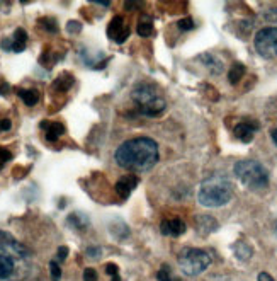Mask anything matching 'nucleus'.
I'll list each match as a JSON object with an SVG mask.
<instances>
[{
	"label": "nucleus",
	"instance_id": "f257e3e1",
	"mask_svg": "<svg viewBox=\"0 0 277 281\" xmlns=\"http://www.w3.org/2000/svg\"><path fill=\"white\" fill-rule=\"evenodd\" d=\"M160 158L155 140L138 136L121 143L114 153V160L119 167L133 172H145L155 166Z\"/></svg>",
	"mask_w": 277,
	"mask_h": 281
},
{
	"label": "nucleus",
	"instance_id": "f03ea898",
	"mask_svg": "<svg viewBox=\"0 0 277 281\" xmlns=\"http://www.w3.org/2000/svg\"><path fill=\"white\" fill-rule=\"evenodd\" d=\"M31 251L20 242L0 230V279H10L17 273L20 264L29 261Z\"/></svg>",
	"mask_w": 277,
	"mask_h": 281
},
{
	"label": "nucleus",
	"instance_id": "7ed1b4c3",
	"mask_svg": "<svg viewBox=\"0 0 277 281\" xmlns=\"http://www.w3.org/2000/svg\"><path fill=\"white\" fill-rule=\"evenodd\" d=\"M233 196V184L223 174H212L201 183L198 191V201L206 208L225 206Z\"/></svg>",
	"mask_w": 277,
	"mask_h": 281
},
{
	"label": "nucleus",
	"instance_id": "20e7f679",
	"mask_svg": "<svg viewBox=\"0 0 277 281\" xmlns=\"http://www.w3.org/2000/svg\"><path fill=\"white\" fill-rule=\"evenodd\" d=\"M131 99L135 101L138 109L145 116L157 118L165 111V99L160 94L158 87L150 82H140L133 87Z\"/></svg>",
	"mask_w": 277,
	"mask_h": 281
},
{
	"label": "nucleus",
	"instance_id": "39448f33",
	"mask_svg": "<svg viewBox=\"0 0 277 281\" xmlns=\"http://www.w3.org/2000/svg\"><path fill=\"white\" fill-rule=\"evenodd\" d=\"M238 181L252 191H260L269 186V171L257 160H240L233 167Z\"/></svg>",
	"mask_w": 277,
	"mask_h": 281
},
{
	"label": "nucleus",
	"instance_id": "423d86ee",
	"mask_svg": "<svg viewBox=\"0 0 277 281\" xmlns=\"http://www.w3.org/2000/svg\"><path fill=\"white\" fill-rule=\"evenodd\" d=\"M180 271L187 276H198L202 271H206L211 264L209 254L202 249H194V247H185L177 257Z\"/></svg>",
	"mask_w": 277,
	"mask_h": 281
},
{
	"label": "nucleus",
	"instance_id": "0eeeda50",
	"mask_svg": "<svg viewBox=\"0 0 277 281\" xmlns=\"http://www.w3.org/2000/svg\"><path fill=\"white\" fill-rule=\"evenodd\" d=\"M255 50L262 58H277V28H264L255 34Z\"/></svg>",
	"mask_w": 277,
	"mask_h": 281
},
{
	"label": "nucleus",
	"instance_id": "6e6552de",
	"mask_svg": "<svg viewBox=\"0 0 277 281\" xmlns=\"http://www.w3.org/2000/svg\"><path fill=\"white\" fill-rule=\"evenodd\" d=\"M108 36L111 41L114 43H124V41L130 38V26L126 24V21L121 17V15H116V17L111 21L108 26Z\"/></svg>",
	"mask_w": 277,
	"mask_h": 281
},
{
	"label": "nucleus",
	"instance_id": "1a4fd4ad",
	"mask_svg": "<svg viewBox=\"0 0 277 281\" xmlns=\"http://www.w3.org/2000/svg\"><path fill=\"white\" fill-rule=\"evenodd\" d=\"M26 45H28V33L24 29H15L12 38H5L2 41V50L5 51H14V53H20L26 50Z\"/></svg>",
	"mask_w": 277,
	"mask_h": 281
},
{
	"label": "nucleus",
	"instance_id": "9d476101",
	"mask_svg": "<svg viewBox=\"0 0 277 281\" xmlns=\"http://www.w3.org/2000/svg\"><path fill=\"white\" fill-rule=\"evenodd\" d=\"M259 130V123H255V121L248 119V121H242V123H238L235 126V130H233V133L235 136L243 143H250L253 140L255 136V131Z\"/></svg>",
	"mask_w": 277,
	"mask_h": 281
},
{
	"label": "nucleus",
	"instance_id": "9b49d317",
	"mask_svg": "<svg viewBox=\"0 0 277 281\" xmlns=\"http://www.w3.org/2000/svg\"><path fill=\"white\" fill-rule=\"evenodd\" d=\"M160 230H162L163 235L168 237H180L182 234H185L187 227H185V222L180 218H167L160 224Z\"/></svg>",
	"mask_w": 277,
	"mask_h": 281
},
{
	"label": "nucleus",
	"instance_id": "f8f14e48",
	"mask_svg": "<svg viewBox=\"0 0 277 281\" xmlns=\"http://www.w3.org/2000/svg\"><path fill=\"white\" fill-rule=\"evenodd\" d=\"M138 186V177L136 176H122L118 183H116V193L119 194V198L127 199L131 196V193Z\"/></svg>",
	"mask_w": 277,
	"mask_h": 281
},
{
	"label": "nucleus",
	"instance_id": "ddd939ff",
	"mask_svg": "<svg viewBox=\"0 0 277 281\" xmlns=\"http://www.w3.org/2000/svg\"><path fill=\"white\" fill-rule=\"evenodd\" d=\"M41 126L46 130L45 136L48 142H56L63 133H65V126L61 123H56V121H53V123H41Z\"/></svg>",
	"mask_w": 277,
	"mask_h": 281
},
{
	"label": "nucleus",
	"instance_id": "4468645a",
	"mask_svg": "<svg viewBox=\"0 0 277 281\" xmlns=\"http://www.w3.org/2000/svg\"><path fill=\"white\" fill-rule=\"evenodd\" d=\"M196 225H198V230H201L202 234H211L218 229V222L209 215H201L196 220Z\"/></svg>",
	"mask_w": 277,
	"mask_h": 281
},
{
	"label": "nucleus",
	"instance_id": "2eb2a0df",
	"mask_svg": "<svg viewBox=\"0 0 277 281\" xmlns=\"http://www.w3.org/2000/svg\"><path fill=\"white\" fill-rule=\"evenodd\" d=\"M73 81H75V78H73L72 73L63 72L55 78V82H53V89H55V91H60V92H67L68 89L73 86Z\"/></svg>",
	"mask_w": 277,
	"mask_h": 281
},
{
	"label": "nucleus",
	"instance_id": "dca6fc26",
	"mask_svg": "<svg viewBox=\"0 0 277 281\" xmlns=\"http://www.w3.org/2000/svg\"><path fill=\"white\" fill-rule=\"evenodd\" d=\"M136 31L141 38H148V36L153 34V19L150 17L148 14H143L140 21H138V26H136Z\"/></svg>",
	"mask_w": 277,
	"mask_h": 281
},
{
	"label": "nucleus",
	"instance_id": "f3484780",
	"mask_svg": "<svg viewBox=\"0 0 277 281\" xmlns=\"http://www.w3.org/2000/svg\"><path fill=\"white\" fill-rule=\"evenodd\" d=\"M67 224L70 225V227H73L75 230L83 232L89 227V218L85 215H82V213H72V215H68Z\"/></svg>",
	"mask_w": 277,
	"mask_h": 281
},
{
	"label": "nucleus",
	"instance_id": "a211bd4d",
	"mask_svg": "<svg viewBox=\"0 0 277 281\" xmlns=\"http://www.w3.org/2000/svg\"><path fill=\"white\" fill-rule=\"evenodd\" d=\"M17 94L26 106H36L39 103V92L36 89H19Z\"/></svg>",
	"mask_w": 277,
	"mask_h": 281
},
{
	"label": "nucleus",
	"instance_id": "6ab92c4d",
	"mask_svg": "<svg viewBox=\"0 0 277 281\" xmlns=\"http://www.w3.org/2000/svg\"><path fill=\"white\" fill-rule=\"evenodd\" d=\"M233 251H235V256L240 261H248L253 254L252 247H250L247 242H237L235 246H233Z\"/></svg>",
	"mask_w": 277,
	"mask_h": 281
},
{
	"label": "nucleus",
	"instance_id": "aec40b11",
	"mask_svg": "<svg viewBox=\"0 0 277 281\" xmlns=\"http://www.w3.org/2000/svg\"><path fill=\"white\" fill-rule=\"evenodd\" d=\"M243 75H245L243 63H233L230 72H228V81H230V84H233V86H237V84L243 78Z\"/></svg>",
	"mask_w": 277,
	"mask_h": 281
},
{
	"label": "nucleus",
	"instance_id": "412c9836",
	"mask_svg": "<svg viewBox=\"0 0 277 281\" xmlns=\"http://www.w3.org/2000/svg\"><path fill=\"white\" fill-rule=\"evenodd\" d=\"M199 60L204 63V67H207L212 73H221L223 72V63L212 55H202Z\"/></svg>",
	"mask_w": 277,
	"mask_h": 281
},
{
	"label": "nucleus",
	"instance_id": "4be33fe9",
	"mask_svg": "<svg viewBox=\"0 0 277 281\" xmlns=\"http://www.w3.org/2000/svg\"><path fill=\"white\" fill-rule=\"evenodd\" d=\"M39 24L42 26V29L48 31V33H51V34L58 33V24H56V21L53 19V17H41Z\"/></svg>",
	"mask_w": 277,
	"mask_h": 281
},
{
	"label": "nucleus",
	"instance_id": "5701e85b",
	"mask_svg": "<svg viewBox=\"0 0 277 281\" xmlns=\"http://www.w3.org/2000/svg\"><path fill=\"white\" fill-rule=\"evenodd\" d=\"M157 279L158 281H174L172 271H170V268L167 266V264H163V266L160 268V271L157 273Z\"/></svg>",
	"mask_w": 277,
	"mask_h": 281
},
{
	"label": "nucleus",
	"instance_id": "b1692460",
	"mask_svg": "<svg viewBox=\"0 0 277 281\" xmlns=\"http://www.w3.org/2000/svg\"><path fill=\"white\" fill-rule=\"evenodd\" d=\"M50 273H51L53 281H60V278H61V269H60V266H58L56 261H51L50 263Z\"/></svg>",
	"mask_w": 277,
	"mask_h": 281
},
{
	"label": "nucleus",
	"instance_id": "393cba45",
	"mask_svg": "<svg viewBox=\"0 0 277 281\" xmlns=\"http://www.w3.org/2000/svg\"><path fill=\"white\" fill-rule=\"evenodd\" d=\"M179 29L180 31H190V29H194V21L193 19H190V17H185V19H180L179 21Z\"/></svg>",
	"mask_w": 277,
	"mask_h": 281
},
{
	"label": "nucleus",
	"instance_id": "a878e982",
	"mask_svg": "<svg viewBox=\"0 0 277 281\" xmlns=\"http://www.w3.org/2000/svg\"><path fill=\"white\" fill-rule=\"evenodd\" d=\"M10 158H12V153H10L7 148L0 147V169H2L5 164H7Z\"/></svg>",
	"mask_w": 277,
	"mask_h": 281
},
{
	"label": "nucleus",
	"instance_id": "bb28decb",
	"mask_svg": "<svg viewBox=\"0 0 277 281\" xmlns=\"http://www.w3.org/2000/svg\"><path fill=\"white\" fill-rule=\"evenodd\" d=\"M264 19L267 21V23H277V7L265 10V12H264Z\"/></svg>",
	"mask_w": 277,
	"mask_h": 281
},
{
	"label": "nucleus",
	"instance_id": "cd10ccee",
	"mask_svg": "<svg viewBox=\"0 0 277 281\" xmlns=\"http://www.w3.org/2000/svg\"><path fill=\"white\" fill-rule=\"evenodd\" d=\"M83 281H99L97 279V271L92 268H87L83 271Z\"/></svg>",
	"mask_w": 277,
	"mask_h": 281
},
{
	"label": "nucleus",
	"instance_id": "c85d7f7f",
	"mask_svg": "<svg viewBox=\"0 0 277 281\" xmlns=\"http://www.w3.org/2000/svg\"><path fill=\"white\" fill-rule=\"evenodd\" d=\"M67 31L68 33H80L82 31V24L78 23V21H70V23L67 24Z\"/></svg>",
	"mask_w": 277,
	"mask_h": 281
},
{
	"label": "nucleus",
	"instance_id": "c756f323",
	"mask_svg": "<svg viewBox=\"0 0 277 281\" xmlns=\"http://www.w3.org/2000/svg\"><path fill=\"white\" fill-rule=\"evenodd\" d=\"M100 247H89L87 249V256L89 257H92V259H99L100 257Z\"/></svg>",
	"mask_w": 277,
	"mask_h": 281
},
{
	"label": "nucleus",
	"instance_id": "7c9ffc66",
	"mask_svg": "<svg viewBox=\"0 0 277 281\" xmlns=\"http://www.w3.org/2000/svg\"><path fill=\"white\" fill-rule=\"evenodd\" d=\"M118 271H119V268L116 266V264H113V263L105 264V273H108L109 276H113V274H118Z\"/></svg>",
	"mask_w": 277,
	"mask_h": 281
},
{
	"label": "nucleus",
	"instance_id": "2f4dec72",
	"mask_svg": "<svg viewBox=\"0 0 277 281\" xmlns=\"http://www.w3.org/2000/svg\"><path fill=\"white\" fill-rule=\"evenodd\" d=\"M58 261H65L67 259V256H68V247H65V246H61L60 249H58Z\"/></svg>",
	"mask_w": 277,
	"mask_h": 281
},
{
	"label": "nucleus",
	"instance_id": "473e14b6",
	"mask_svg": "<svg viewBox=\"0 0 277 281\" xmlns=\"http://www.w3.org/2000/svg\"><path fill=\"white\" fill-rule=\"evenodd\" d=\"M10 91V86L7 82H4V81H0V95H5Z\"/></svg>",
	"mask_w": 277,
	"mask_h": 281
},
{
	"label": "nucleus",
	"instance_id": "72a5a7b5",
	"mask_svg": "<svg viewBox=\"0 0 277 281\" xmlns=\"http://www.w3.org/2000/svg\"><path fill=\"white\" fill-rule=\"evenodd\" d=\"M257 281H275L272 276H270L269 273H260L259 274V278H257Z\"/></svg>",
	"mask_w": 277,
	"mask_h": 281
},
{
	"label": "nucleus",
	"instance_id": "f704fd0d",
	"mask_svg": "<svg viewBox=\"0 0 277 281\" xmlns=\"http://www.w3.org/2000/svg\"><path fill=\"white\" fill-rule=\"evenodd\" d=\"M10 128H12V123H10V119H2V130L9 131Z\"/></svg>",
	"mask_w": 277,
	"mask_h": 281
},
{
	"label": "nucleus",
	"instance_id": "c9c22d12",
	"mask_svg": "<svg viewBox=\"0 0 277 281\" xmlns=\"http://www.w3.org/2000/svg\"><path fill=\"white\" fill-rule=\"evenodd\" d=\"M270 136H272L274 143H275V145H277V128H275V130H272V131H270Z\"/></svg>",
	"mask_w": 277,
	"mask_h": 281
},
{
	"label": "nucleus",
	"instance_id": "e433bc0d",
	"mask_svg": "<svg viewBox=\"0 0 277 281\" xmlns=\"http://www.w3.org/2000/svg\"><path fill=\"white\" fill-rule=\"evenodd\" d=\"M111 278H113V281H121V278H119V273H118V274H113V276H111Z\"/></svg>",
	"mask_w": 277,
	"mask_h": 281
},
{
	"label": "nucleus",
	"instance_id": "4c0bfd02",
	"mask_svg": "<svg viewBox=\"0 0 277 281\" xmlns=\"http://www.w3.org/2000/svg\"><path fill=\"white\" fill-rule=\"evenodd\" d=\"M0 131H4V130H2V119H0Z\"/></svg>",
	"mask_w": 277,
	"mask_h": 281
},
{
	"label": "nucleus",
	"instance_id": "58836bf2",
	"mask_svg": "<svg viewBox=\"0 0 277 281\" xmlns=\"http://www.w3.org/2000/svg\"><path fill=\"white\" fill-rule=\"evenodd\" d=\"M275 234H277V225H275Z\"/></svg>",
	"mask_w": 277,
	"mask_h": 281
}]
</instances>
